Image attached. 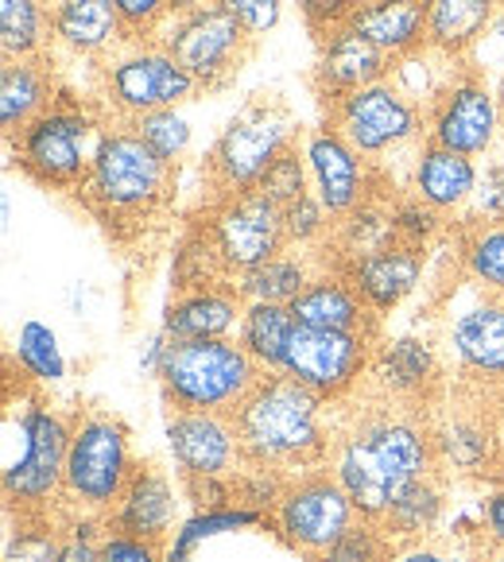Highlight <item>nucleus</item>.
I'll return each instance as SVG.
<instances>
[{"instance_id": "4468645a", "label": "nucleus", "mask_w": 504, "mask_h": 562, "mask_svg": "<svg viewBox=\"0 0 504 562\" xmlns=\"http://www.w3.org/2000/svg\"><path fill=\"white\" fill-rule=\"evenodd\" d=\"M202 229H206L210 245H214L217 260H222L225 276L253 272V268L268 265L288 248V233H283V210L268 202L260 191L233 194V199H214V206L202 214Z\"/></svg>"}, {"instance_id": "bf43d9fd", "label": "nucleus", "mask_w": 504, "mask_h": 562, "mask_svg": "<svg viewBox=\"0 0 504 562\" xmlns=\"http://www.w3.org/2000/svg\"><path fill=\"white\" fill-rule=\"evenodd\" d=\"M481 539L489 543V551H504V485L493 488L481 505Z\"/></svg>"}, {"instance_id": "5701e85b", "label": "nucleus", "mask_w": 504, "mask_h": 562, "mask_svg": "<svg viewBox=\"0 0 504 562\" xmlns=\"http://www.w3.org/2000/svg\"><path fill=\"white\" fill-rule=\"evenodd\" d=\"M291 315H295L299 326H311V330L377 334V315L365 306L354 280L334 265H323L314 272L306 291L291 303Z\"/></svg>"}, {"instance_id": "f8f14e48", "label": "nucleus", "mask_w": 504, "mask_h": 562, "mask_svg": "<svg viewBox=\"0 0 504 562\" xmlns=\"http://www.w3.org/2000/svg\"><path fill=\"white\" fill-rule=\"evenodd\" d=\"M372 349H377V334L295 326L280 372L311 389L314 396H323L326 404H346L369 376Z\"/></svg>"}, {"instance_id": "cd10ccee", "label": "nucleus", "mask_w": 504, "mask_h": 562, "mask_svg": "<svg viewBox=\"0 0 504 562\" xmlns=\"http://www.w3.org/2000/svg\"><path fill=\"white\" fill-rule=\"evenodd\" d=\"M349 27L389 58H404L427 47V4L423 0H361L349 16Z\"/></svg>"}, {"instance_id": "9d476101", "label": "nucleus", "mask_w": 504, "mask_h": 562, "mask_svg": "<svg viewBox=\"0 0 504 562\" xmlns=\"http://www.w3.org/2000/svg\"><path fill=\"white\" fill-rule=\"evenodd\" d=\"M357 520L361 516H357L349 493L338 485V477L331 473V465L291 473L280 505L268 516L276 539L303 559H318L323 551H331Z\"/></svg>"}, {"instance_id": "473e14b6", "label": "nucleus", "mask_w": 504, "mask_h": 562, "mask_svg": "<svg viewBox=\"0 0 504 562\" xmlns=\"http://www.w3.org/2000/svg\"><path fill=\"white\" fill-rule=\"evenodd\" d=\"M295 315L291 306L276 303H245V315H240L237 341L245 346V353L260 364L265 372H280L283 353H288V341L295 334Z\"/></svg>"}, {"instance_id": "3c124183", "label": "nucleus", "mask_w": 504, "mask_h": 562, "mask_svg": "<svg viewBox=\"0 0 504 562\" xmlns=\"http://www.w3.org/2000/svg\"><path fill=\"white\" fill-rule=\"evenodd\" d=\"M222 12H229L253 40H265L283 20V0H210Z\"/></svg>"}, {"instance_id": "2f4dec72", "label": "nucleus", "mask_w": 504, "mask_h": 562, "mask_svg": "<svg viewBox=\"0 0 504 562\" xmlns=\"http://www.w3.org/2000/svg\"><path fill=\"white\" fill-rule=\"evenodd\" d=\"M447 520V488L443 481L435 477H423L419 485H412L404 496H400L396 505L384 513L381 528L389 531L392 543H419V539H430L438 528Z\"/></svg>"}, {"instance_id": "79ce46f5", "label": "nucleus", "mask_w": 504, "mask_h": 562, "mask_svg": "<svg viewBox=\"0 0 504 562\" xmlns=\"http://www.w3.org/2000/svg\"><path fill=\"white\" fill-rule=\"evenodd\" d=\"M136 128L144 144L164 159L167 167H179L182 156L191 151L194 144V124L179 113V109H159V113H144L136 121H128Z\"/></svg>"}, {"instance_id": "864d4df0", "label": "nucleus", "mask_w": 504, "mask_h": 562, "mask_svg": "<svg viewBox=\"0 0 504 562\" xmlns=\"http://www.w3.org/2000/svg\"><path fill=\"white\" fill-rule=\"evenodd\" d=\"M470 214L473 222H504V159H493V164L481 167L478 191L470 199Z\"/></svg>"}, {"instance_id": "e433bc0d", "label": "nucleus", "mask_w": 504, "mask_h": 562, "mask_svg": "<svg viewBox=\"0 0 504 562\" xmlns=\"http://www.w3.org/2000/svg\"><path fill=\"white\" fill-rule=\"evenodd\" d=\"M458 67H462L458 58H447V55H438V50L423 47V50H412V55H404V58H392L389 82L427 113V105L438 98V93L447 90V82L458 75Z\"/></svg>"}, {"instance_id": "69168bd1", "label": "nucleus", "mask_w": 504, "mask_h": 562, "mask_svg": "<svg viewBox=\"0 0 504 562\" xmlns=\"http://www.w3.org/2000/svg\"><path fill=\"white\" fill-rule=\"evenodd\" d=\"M164 562H191L187 559V554H179V551H171V547H167V559Z\"/></svg>"}, {"instance_id": "58836bf2", "label": "nucleus", "mask_w": 504, "mask_h": 562, "mask_svg": "<svg viewBox=\"0 0 504 562\" xmlns=\"http://www.w3.org/2000/svg\"><path fill=\"white\" fill-rule=\"evenodd\" d=\"M268 524L265 513L257 508H245V505H229V508H194L187 520L179 524V531L171 536V551L187 554L191 559L202 543L217 536H229V531H245V528H260Z\"/></svg>"}, {"instance_id": "dca6fc26", "label": "nucleus", "mask_w": 504, "mask_h": 562, "mask_svg": "<svg viewBox=\"0 0 504 562\" xmlns=\"http://www.w3.org/2000/svg\"><path fill=\"white\" fill-rule=\"evenodd\" d=\"M306 159V171H311V191L314 199L331 210V217L354 214L361 202H369L372 194L381 191L377 179H372V164L346 140V136L334 128L331 121H323L318 128L303 136L299 144Z\"/></svg>"}, {"instance_id": "b1692460", "label": "nucleus", "mask_w": 504, "mask_h": 562, "mask_svg": "<svg viewBox=\"0 0 504 562\" xmlns=\"http://www.w3.org/2000/svg\"><path fill=\"white\" fill-rule=\"evenodd\" d=\"M438 376V357L427 338L396 334V338L377 341L369 361V384L377 396L400 400V404H419Z\"/></svg>"}, {"instance_id": "a18cd8bd", "label": "nucleus", "mask_w": 504, "mask_h": 562, "mask_svg": "<svg viewBox=\"0 0 504 562\" xmlns=\"http://www.w3.org/2000/svg\"><path fill=\"white\" fill-rule=\"evenodd\" d=\"M257 191L268 202H276L280 210H288L291 202H299L303 194H311V171H306V159L299 148L283 151L272 167L265 171V179L257 182Z\"/></svg>"}, {"instance_id": "7ed1b4c3", "label": "nucleus", "mask_w": 504, "mask_h": 562, "mask_svg": "<svg viewBox=\"0 0 504 562\" xmlns=\"http://www.w3.org/2000/svg\"><path fill=\"white\" fill-rule=\"evenodd\" d=\"M175 167H167L128 121H105L93 144L90 175L75 194L105 229H141L171 202Z\"/></svg>"}, {"instance_id": "603ef678", "label": "nucleus", "mask_w": 504, "mask_h": 562, "mask_svg": "<svg viewBox=\"0 0 504 562\" xmlns=\"http://www.w3.org/2000/svg\"><path fill=\"white\" fill-rule=\"evenodd\" d=\"M164 559H167V543H156V539H144L116 528H105V536H101V562H164Z\"/></svg>"}, {"instance_id": "774afa93", "label": "nucleus", "mask_w": 504, "mask_h": 562, "mask_svg": "<svg viewBox=\"0 0 504 562\" xmlns=\"http://www.w3.org/2000/svg\"><path fill=\"white\" fill-rule=\"evenodd\" d=\"M43 4H55V0H43Z\"/></svg>"}, {"instance_id": "a19ab883", "label": "nucleus", "mask_w": 504, "mask_h": 562, "mask_svg": "<svg viewBox=\"0 0 504 562\" xmlns=\"http://www.w3.org/2000/svg\"><path fill=\"white\" fill-rule=\"evenodd\" d=\"M222 260H217L214 245H210L206 229L199 222L191 225V233L182 237L179 252H175V265H171V288L175 291H194V288H210V283H225Z\"/></svg>"}, {"instance_id": "4c0bfd02", "label": "nucleus", "mask_w": 504, "mask_h": 562, "mask_svg": "<svg viewBox=\"0 0 504 562\" xmlns=\"http://www.w3.org/2000/svg\"><path fill=\"white\" fill-rule=\"evenodd\" d=\"M462 268L481 295L504 299V222H470L462 237Z\"/></svg>"}, {"instance_id": "393cba45", "label": "nucleus", "mask_w": 504, "mask_h": 562, "mask_svg": "<svg viewBox=\"0 0 504 562\" xmlns=\"http://www.w3.org/2000/svg\"><path fill=\"white\" fill-rule=\"evenodd\" d=\"M478 175H481V167L473 164L470 156L423 140L412 159L407 194L427 202L435 214H458V210L470 206L473 191H478Z\"/></svg>"}, {"instance_id": "37998d69", "label": "nucleus", "mask_w": 504, "mask_h": 562, "mask_svg": "<svg viewBox=\"0 0 504 562\" xmlns=\"http://www.w3.org/2000/svg\"><path fill=\"white\" fill-rule=\"evenodd\" d=\"M283 233H288V248H299V252H314V248L331 245L334 233V217L323 202L311 194H303L299 202H291L283 210Z\"/></svg>"}, {"instance_id": "052dcab7", "label": "nucleus", "mask_w": 504, "mask_h": 562, "mask_svg": "<svg viewBox=\"0 0 504 562\" xmlns=\"http://www.w3.org/2000/svg\"><path fill=\"white\" fill-rule=\"evenodd\" d=\"M167 349H171V338H167L164 330L148 334V338L141 341V357H136V369H141V376L159 381V372H164V361H167Z\"/></svg>"}, {"instance_id": "8fccbe9b", "label": "nucleus", "mask_w": 504, "mask_h": 562, "mask_svg": "<svg viewBox=\"0 0 504 562\" xmlns=\"http://www.w3.org/2000/svg\"><path fill=\"white\" fill-rule=\"evenodd\" d=\"M283 488H288V473L265 470V465H245V470L237 473V505L272 516V508L280 505Z\"/></svg>"}, {"instance_id": "6ab92c4d", "label": "nucleus", "mask_w": 504, "mask_h": 562, "mask_svg": "<svg viewBox=\"0 0 504 562\" xmlns=\"http://www.w3.org/2000/svg\"><path fill=\"white\" fill-rule=\"evenodd\" d=\"M179 488L159 465H136L133 481L124 485L121 501L113 513L105 516V528L133 531V536L156 539V543L171 547V536L179 531Z\"/></svg>"}, {"instance_id": "680f3d73", "label": "nucleus", "mask_w": 504, "mask_h": 562, "mask_svg": "<svg viewBox=\"0 0 504 562\" xmlns=\"http://www.w3.org/2000/svg\"><path fill=\"white\" fill-rule=\"evenodd\" d=\"M202 4H210V0H167V12H171V20H179V16H191V12H199Z\"/></svg>"}, {"instance_id": "2eb2a0df", "label": "nucleus", "mask_w": 504, "mask_h": 562, "mask_svg": "<svg viewBox=\"0 0 504 562\" xmlns=\"http://www.w3.org/2000/svg\"><path fill=\"white\" fill-rule=\"evenodd\" d=\"M501 128L504 121L501 105H496V86H489L485 75H478V70L462 63L458 75L447 82V90L427 105V133H423V140L478 159L485 151H493Z\"/></svg>"}, {"instance_id": "de8ad7c7", "label": "nucleus", "mask_w": 504, "mask_h": 562, "mask_svg": "<svg viewBox=\"0 0 504 562\" xmlns=\"http://www.w3.org/2000/svg\"><path fill=\"white\" fill-rule=\"evenodd\" d=\"M392 225H396V240L412 248H427L430 240L443 229V214L419 202L415 194H404V199L392 202Z\"/></svg>"}, {"instance_id": "09e8293b", "label": "nucleus", "mask_w": 504, "mask_h": 562, "mask_svg": "<svg viewBox=\"0 0 504 562\" xmlns=\"http://www.w3.org/2000/svg\"><path fill=\"white\" fill-rule=\"evenodd\" d=\"M116 16L124 27V43H148L159 40V32L167 27L171 12H167V0H113Z\"/></svg>"}, {"instance_id": "f3484780", "label": "nucleus", "mask_w": 504, "mask_h": 562, "mask_svg": "<svg viewBox=\"0 0 504 562\" xmlns=\"http://www.w3.org/2000/svg\"><path fill=\"white\" fill-rule=\"evenodd\" d=\"M167 450L182 481L237 477L245 470V450L233 415L217 412H171L164 423Z\"/></svg>"}, {"instance_id": "a211bd4d", "label": "nucleus", "mask_w": 504, "mask_h": 562, "mask_svg": "<svg viewBox=\"0 0 504 562\" xmlns=\"http://www.w3.org/2000/svg\"><path fill=\"white\" fill-rule=\"evenodd\" d=\"M389 75H392V58L346 24V27H334L331 35H323L318 58H314V70H311V86L323 98V105L331 109L346 93L365 90L372 82H384Z\"/></svg>"}, {"instance_id": "c756f323", "label": "nucleus", "mask_w": 504, "mask_h": 562, "mask_svg": "<svg viewBox=\"0 0 504 562\" xmlns=\"http://www.w3.org/2000/svg\"><path fill=\"white\" fill-rule=\"evenodd\" d=\"M323 268V260L314 252H295V248H283L280 257H272L268 265L253 268V272L237 276V291L245 303H276L291 306L306 291V283L314 280V272Z\"/></svg>"}, {"instance_id": "ea45409f", "label": "nucleus", "mask_w": 504, "mask_h": 562, "mask_svg": "<svg viewBox=\"0 0 504 562\" xmlns=\"http://www.w3.org/2000/svg\"><path fill=\"white\" fill-rule=\"evenodd\" d=\"M63 547V516L58 513H20L4 539V562H55Z\"/></svg>"}, {"instance_id": "c85d7f7f", "label": "nucleus", "mask_w": 504, "mask_h": 562, "mask_svg": "<svg viewBox=\"0 0 504 562\" xmlns=\"http://www.w3.org/2000/svg\"><path fill=\"white\" fill-rule=\"evenodd\" d=\"M423 4H427V47L458 63H466L496 12L485 0H423Z\"/></svg>"}, {"instance_id": "7c9ffc66", "label": "nucleus", "mask_w": 504, "mask_h": 562, "mask_svg": "<svg viewBox=\"0 0 504 562\" xmlns=\"http://www.w3.org/2000/svg\"><path fill=\"white\" fill-rule=\"evenodd\" d=\"M392 240H396V225H392V199L372 194V199L361 202L354 214H346V217L334 222V233H331L334 268H346L361 257H372V252L389 248Z\"/></svg>"}, {"instance_id": "9b49d317", "label": "nucleus", "mask_w": 504, "mask_h": 562, "mask_svg": "<svg viewBox=\"0 0 504 562\" xmlns=\"http://www.w3.org/2000/svg\"><path fill=\"white\" fill-rule=\"evenodd\" d=\"M159 43L171 50L175 63L206 93L225 90L240 75L253 47H257V40L217 4H202L191 16L167 20V27L159 32Z\"/></svg>"}, {"instance_id": "4be33fe9", "label": "nucleus", "mask_w": 504, "mask_h": 562, "mask_svg": "<svg viewBox=\"0 0 504 562\" xmlns=\"http://www.w3.org/2000/svg\"><path fill=\"white\" fill-rule=\"evenodd\" d=\"M341 272L354 280V288L361 291L365 306H369L372 315L384 318V315H392L404 299H412L415 291H419L423 272H427V252L392 240L389 248L354 260V265H346Z\"/></svg>"}, {"instance_id": "39448f33", "label": "nucleus", "mask_w": 504, "mask_h": 562, "mask_svg": "<svg viewBox=\"0 0 504 562\" xmlns=\"http://www.w3.org/2000/svg\"><path fill=\"white\" fill-rule=\"evenodd\" d=\"M265 369L245 353L237 338L171 341L159 389L171 412H217L233 415L260 384Z\"/></svg>"}, {"instance_id": "72a5a7b5", "label": "nucleus", "mask_w": 504, "mask_h": 562, "mask_svg": "<svg viewBox=\"0 0 504 562\" xmlns=\"http://www.w3.org/2000/svg\"><path fill=\"white\" fill-rule=\"evenodd\" d=\"M12 361L24 372V381L40 384V389H55V384L67 381V353L58 346V334L47 323H40V318H24L16 326Z\"/></svg>"}, {"instance_id": "5fc2aeb1", "label": "nucleus", "mask_w": 504, "mask_h": 562, "mask_svg": "<svg viewBox=\"0 0 504 562\" xmlns=\"http://www.w3.org/2000/svg\"><path fill=\"white\" fill-rule=\"evenodd\" d=\"M466 67H473L478 75H504V9L493 12V20H489L485 35H481L478 43H473V50L466 55Z\"/></svg>"}, {"instance_id": "412c9836", "label": "nucleus", "mask_w": 504, "mask_h": 562, "mask_svg": "<svg viewBox=\"0 0 504 562\" xmlns=\"http://www.w3.org/2000/svg\"><path fill=\"white\" fill-rule=\"evenodd\" d=\"M450 349L466 376L504 384V299L485 295L450 318Z\"/></svg>"}, {"instance_id": "13d9d810", "label": "nucleus", "mask_w": 504, "mask_h": 562, "mask_svg": "<svg viewBox=\"0 0 504 562\" xmlns=\"http://www.w3.org/2000/svg\"><path fill=\"white\" fill-rule=\"evenodd\" d=\"M392 562H478L473 554H466L462 547L435 543V539H419V543H400Z\"/></svg>"}, {"instance_id": "338daca9", "label": "nucleus", "mask_w": 504, "mask_h": 562, "mask_svg": "<svg viewBox=\"0 0 504 562\" xmlns=\"http://www.w3.org/2000/svg\"><path fill=\"white\" fill-rule=\"evenodd\" d=\"M485 4H493V9H504V0H485Z\"/></svg>"}, {"instance_id": "4d7b16f0", "label": "nucleus", "mask_w": 504, "mask_h": 562, "mask_svg": "<svg viewBox=\"0 0 504 562\" xmlns=\"http://www.w3.org/2000/svg\"><path fill=\"white\" fill-rule=\"evenodd\" d=\"M182 488H187V501L194 508L237 505V477H199V481H182Z\"/></svg>"}, {"instance_id": "423d86ee", "label": "nucleus", "mask_w": 504, "mask_h": 562, "mask_svg": "<svg viewBox=\"0 0 504 562\" xmlns=\"http://www.w3.org/2000/svg\"><path fill=\"white\" fill-rule=\"evenodd\" d=\"M133 435L116 415L82 412L75 419L67 450V477H63V513L109 516L121 501L124 485L136 473Z\"/></svg>"}, {"instance_id": "0e129e2a", "label": "nucleus", "mask_w": 504, "mask_h": 562, "mask_svg": "<svg viewBox=\"0 0 504 562\" xmlns=\"http://www.w3.org/2000/svg\"><path fill=\"white\" fill-rule=\"evenodd\" d=\"M478 562H504V551H485Z\"/></svg>"}, {"instance_id": "ddd939ff", "label": "nucleus", "mask_w": 504, "mask_h": 562, "mask_svg": "<svg viewBox=\"0 0 504 562\" xmlns=\"http://www.w3.org/2000/svg\"><path fill=\"white\" fill-rule=\"evenodd\" d=\"M326 121H331L369 164H377V159H384L396 148H407V144H415L427 133V113H423L412 98H404L389 78L334 101V105L326 109Z\"/></svg>"}, {"instance_id": "f03ea898", "label": "nucleus", "mask_w": 504, "mask_h": 562, "mask_svg": "<svg viewBox=\"0 0 504 562\" xmlns=\"http://www.w3.org/2000/svg\"><path fill=\"white\" fill-rule=\"evenodd\" d=\"M326 400L295 384L283 372H265L260 384L233 412L245 465H265L280 473L318 470L331 462L334 427L326 419Z\"/></svg>"}, {"instance_id": "49530a36", "label": "nucleus", "mask_w": 504, "mask_h": 562, "mask_svg": "<svg viewBox=\"0 0 504 562\" xmlns=\"http://www.w3.org/2000/svg\"><path fill=\"white\" fill-rule=\"evenodd\" d=\"M101 536H105V516L63 513V547L55 562H101Z\"/></svg>"}, {"instance_id": "bb28decb", "label": "nucleus", "mask_w": 504, "mask_h": 562, "mask_svg": "<svg viewBox=\"0 0 504 562\" xmlns=\"http://www.w3.org/2000/svg\"><path fill=\"white\" fill-rule=\"evenodd\" d=\"M51 55L43 58H4L0 63V128L4 140L27 128L40 113H47L58 98Z\"/></svg>"}, {"instance_id": "0eeeda50", "label": "nucleus", "mask_w": 504, "mask_h": 562, "mask_svg": "<svg viewBox=\"0 0 504 562\" xmlns=\"http://www.w3.org/2000/svg\"><path fill=\"white\" fill-rule=\"evenodd\" d=\"M299 148V121L283 101L257 98L248 101L237 116L222 128L217 144L206 156V179L214 187V199L257 191L265 171L283 156Z\"/></svg>"}, {"instance_id": "6e6552de", "label": "nucleus", "mask_w": 504, "mask_h": 562, "mask_svg": "<svg viewBox=\"0 0 504 562\" xmlns=\"http://www.w3.org/2000/svg\"><path fill=\"white\" fill-rule=\"evenodd\" d=\"M16 423L24 450L0 473L4 505H9L12 516L55 513L58 501H63V477H67V450L70 435H75V419H67L43 396H27Z\"/></svg>"}, {"instance_id": "c03bdc74", "label": "nucleus", "mask_w": 504, "mask_h": 562, "mask_svg": "<svg viewBox=\"0 0 504 562\" xmlns=\"http://www.w3.org/2000/svg\"><path fill=\"white\" fill-rule=\"evenodd\" d=\"M392 554H396V543H392L381 524L357 520L331 551H323L311 562H392Z\"/></svg>"}, {"instance_id": "a878e982", "label": "nucleus", "mask_w": 504, "mask_h": 562, "mask_svg": "<svg viewBox=\"0 0 504 562\" xmlns=\"http://www.w3.org/2000/svg\"><path fill=\"white\" fill-rule=\"evenodd\" d=\"M124 43L113 0H55L51 4V47L70 58H105Z\"/></svg>"}, {"instance_id": "20e7f679", "label": "nucleus", "mask_w": 504, "mask_h": 562, "mask_svg": "<svg viewBox=\"0 0 504 562\" xmlns=\"http://www.w3.org/2000/svg\"><path fill=\"white\" fill-rule=\"evenodd\" d=\"M105 116L75 93H58L47 113L35 116L9 140V156L32 182L58 194H78L90 175L93 144Z\"/></svg>"}, {"instance_id": "f257e3e1", "label": "nucleus", "mask_w": 504, "mask_h": 562, "mask_svg": "<svg viewBox=\"0 0 504 562\" xmlns=\"http://www.w3.org/2000/svg\"><path fill=\"white\" fill-rule=\"evenodd\" d=\"M331 473L349 493L361 520L381 524L384 513L423 477H435V435L415 404L377 396L334 427Z\"/></svg>"}, {"instance_id": "f704fd0d", "label": "nucleus", "mask_w": 504, "mask_h": 562, "mask_svg": "<svg viewBox=\"0 0 504 562\" xmlns=\"http://www.w3.org/2000/svg\"><path fill=\"white\" fill-rule=\"evenodd\" d=\"M430 435H435L438 465H450L455 473H485V465L493 462V430L473 415H455Z\"/></svg>"}, {"instance_id": "1a4fd4ad", "label": "nucleus", "mask_w": 504, "mask_h": 562, "mask_svg": "<svg viewBox=\"0 0 504 562\" xmlns=\"http://www.w3.org/2000/svg\"><path fill=\"white\" fill-rule=\"evenodd\" d=\"M199 82L175 63L159 40L121 43L98 67V98L113 121H136L159 109H179L199 98Z\"/></svg>"}, {"instance_id": "aec40b11", "label": "nucleus", "mask_w": 504, "mask_h": 562, "mask_svg": "<svg viewBox=\"0 0 504 562\" xmlns=\"http://www.w3.org/2000/svg\"><path fill=\"white\" fill-rule=\"evenodd\" d=\"M245 299L237 283H210V288L175 291L171 303L164 306L159 330L171 341H210V338H237Z\"/></svg>"}, {"instance_id": "e2e57ef3", "label": "nucleus", "mask_w": 504, "mask_h": 562, "mask_svg": "<svg viewBox=\"0 0 504 562\" xmlns=\"http://www.w3.org/2000/svg\"><path fill=\"white\" fill-rule=\"evenodd\" d=\"M496 105H501V121H504V75L496 78Z\"/></svg>"}, {"instance_id": "c9c22d12", "label": "nucleus", "mask_w": 504, "mask_h": 562, "mask_svg": "<svg viewBox=\"0 0 504 562\" xmlns=\"http://www.w3.org/2000/svg\"><path fill=\"white\" fill-rule=\"evenodd\" d=\"M0 50H4V58L51 55V4H43V0H0Z\"/></svg>"}, {"instance_id": "6e6d98bb", "label": "nucleus", "mask_w": 504, "mask_h": 562, "mask_svg": "<svg viewBox=\"0 0 504 562\" xmlns=\"http://www.w3.org/2000/svg\"><path fill=\"white\" fill-rule=\"evenodd\" d=\"M361 0H299V12L318 35H331L334 27H346Z\"/></svg>"}]
</instances>
